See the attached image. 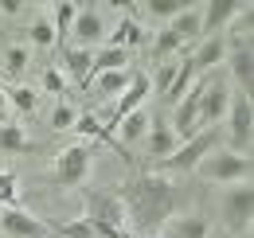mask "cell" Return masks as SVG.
Returning <instances> with one entry per match:
<instances>
[{
	"mask_svg": "<svg viewBox=\"0 0 254 238\" xmlns=\"http://www.w3.org/2000/svg\"><path fill=\"white\" fill-rule=\"evenodd\" d=\"M122 203H126L129 227L137 235H157L176 211V183L160 172H141L126 183Z\"/></svg>",
	"mask_w": 254,
	"mask_h": 238,
	"instance_id": "6da1fadb",
	"label": "cell"
},
{
	"mask_svg": "<svg viewBox=\"0 0 254 238\" xmlns=\"http://www.w3.org/2000/svg\"><path fill=\"white\" fill-rule=\"evenodd\" d=\"M195 172H199V179H207V183H227V187L231 183H251V156L215 149L195 164Z\"/></svg>",
	"mask_w": 254,
	"mask_h": 238,
	"instance_id": "7a4b0ae2",
	"label": "cell"
},
{
	"mask_svg": "<svg viewBox=\"0 0 254 238\" xmlns=\"http://www.w3.org/2000/svg\"><path fill=\"white\" fill-rule=\"evenodd\" d=\"M251 219H254V187L231 183L223 195V227L231 231V238H251Z\"/></svg>",
	"mask_w": 254,
	"mask_h": 238,
	"instance_id": "3957f363",
	"label": "cell"
},
{
	"mask_svg": "<svg viewBox=\"0 0 254 238\" xmlns=\"http://www.w3.org/2000/svg\"><path fill=\"white\" fill-rule=\"evenodd\" d=\"M251 137H254V106L247 94H231V106H227V141L239 156H251Z\"/></svg>",
	"mask_w": 254,
	"mask_h": 238,
	"instance_id": "277c9868",
	"label": "cell"
},
{
	"mask_svg": "<svg viewBox=\"0 0 254 238\" xmlns=\"http://www.w3.org/2000/svg\"><path fill=\"white\" fill-rule=\"evenodd\" d=\"M86 215L82 219H90L98 227H110V231H118V235H129V219H126V203H122V195H114V191H86Z\"/></svg>",
	"mask_w": 254,
	"mask_h": 238,
	"instance_id": "5b68a950",
	"label": "cell"
},
{
	"mask_svg": "<svg viewBox=\"0 0 254 238\" xmlns=\"http://www.w3.org/2000/svg\"><path fill=\"white\" fill-rule=\"evenodd\" d=\"M90 164H94L90 145H70V149H63L55 156L51 179H55L59 187H78V183H86V176H90Z\"/></svg>",
	"mask_w": 254,
	"mask_h": 238,
	"instance_id": "8992f818",
	"label": "cell"
},
{
	"mask_svg": "<svg viewBox=\"0 0 254 238\" xmlns=\"http://www.w3.org/2000/svg\"><path fill=\"white\" fill-rule=\"evenodd\" d=\"M207 152H215V129H199L195 137L180 141V149L172 152L168 160H160V176H168V172H195V164Z\"/></svg>",
	"mask_w": 254,
	"mask_h": 238,
	"instance_id": "52a82bcc",
	"label": "cell"
},
{
	"mask_svg": "<svg viewBox=\"0 0 254 238\" xmlns=\"http://www.w3.org/2000/svg\"><path fill=\"white\" fill-rule=\"evenodd\" d=\"M231 106V86L219 74H203V94H199V129H215L227 118Z\"/></svg>",
	"mask_w": 254,
	"mask_h": 238,
	"instance_id": "ba28073f",
	"label": "cell"
},
{
	"mask_svg": "<svg viewBox=\"0 0 254 238\" xmlns=\"http://www.w3.org/2000/svg\"><path fill=\"white\" fill-rule=\"evenodd\" d=\"M0 231L8 238H47L51 235V227L24 207H4L0 211Z\"/></svg>",
	"mask_w": 254,
	"mask_h": 238,
	"instance_id": "9c48e42d",
	"label": "cell"
},
{
	"mask_svg": "<svg viewBox=\"0 0 254 238\" xmlns=\"http://www.w3.org/2000/svg\"><path fill=\"white\" fill-rule=\"evenodd\" d=\"M70 39H74V47H86V51H94L98 43H106V20H102V12L98 8H78L74 24H70Z\"/></svg>",
	"mask_w": 254,
	"mask_h": 238,
	"instance_id": "30bf717a",
	"label": "cell"
},
{
	"mask_svg": "<svg viewBox=\"0 0 254 238\" xmlns=\"http://www.w3.org/2000/svg\"><path fill=\"white\" fill-rule=\"evenodd\" d=\"M239 0H211V4H203L199 8V16H203V24H199V39H211V35H223L227 24L239 16Z\"/></svg>",
	"mask_w": 254,
	"mask_h": 238,
	"instance_id": "8fae6325",
	"label": "cell"
},
{
	"mask_svg": "<svg viewBox=\"0 0 254 238\" xmlns=\"http://www.w3.org/2000/svg\"><path fill=\"white\" fill-rule=\"evenodd\" d=\"M149 90H153V86H149V78H145V74H133V78H129V86L118 94V106H114V114H110V125H106V133H114V125L126 118V114L141 110V106H145V98H149Z\"/></svg>",
	"mask_w": 254,
	"mask_h": 238,
	"instance_id": "7c38bea8",
	"label": "cell"
},
{
	"mask_svg": "<svg viewBox=\"0 0 254 238\" xmlns=\"http://www.w3.org/2000/svg\"><path fill=\"white\" fill-rule=\"evenodd\" d=\"M227 59V43H223V35H211V39H203L199 47H195V55H188L191 70H195V78L199 74H215V66Z\"/></svg>",
	"mask_w": 254,
	"mask_h": 238,
	"instance_id": "4fadbf2b",
	"label": "cell"
},
{
	"mask_svg": "<svg viewBox=\"0 0 254 238\" xmlns=\"http://www.w3.org/2000/svg\"><path fill=\"white\" fill-rule=\"evenodd\" d=\"M227 70H231V78L239 82V90L251 98V86H254V51L251 47H227Z\"/></svg>",
	"mask_w": 254,
	"mask_h": 238,
	"instance_id": "5bb4252c",
	"label": "cell"
},
{
	"mask_svg": "<svg viewBox=\"0 0 254 238\" xmlns=\"http://www.w3.org/2000/svg\"><path fill=\"white\" fill-rule=\"evenodd\" d=\"M145 145H149V156L160 164V160H168L172 152L180 149V137L172 133V125H168V121H153V125H149V133H145Z\"/></svg>",
	"mask_w": 254,
	"mask_h": 238,
	"instance_id": "9a60e30c",
	"label": "cell"
},
{
	"mask_svg": "<svg viewBox=\"0 0 254 238\" xmlns=\"http://www.w3.org/2000/svg\"><path fill=\"white\" fill-rule=\"evenodd\" d=\"M63 70L78 82V86H90V62H94V51L86 47H63Z\"/></svg>",
	"mask_w": 254,
	"mask_h": 238,
	"instance_id": "2e32d148",
	"label": "cell"
},
{
	"mask_svg": "<svg viewBox=\"0 0 254 238\" xmlns=\"http://www.w3.org/2000/svg\"><path fill=\"white\" fill-rule=\"evenodd\" d=\"M199 24H203V16H199V8H184L180 16H172L168 20V31L180 39V47H188L199 39Z\"/></svg>",
	"mask_w": 254,
	"mask_h": 238,
	"instance_id": "e0dca14e",
	"label": "cell"
},
{
	"mask_svg": "<svg viewBox=\"0 0 254 238\" xmlns=\"http://www.w3.org/2000/svg\"><path fill=\"white\" fill-rule=\"evenodd\" d=\"M145 43V28L133 20V16H122V24L106 35V47H122V51H129V47H141Z\"/></svg>",
	"mask_w": 254,
	"mask_h": 238,
	"instance_id": "ac0fdd59",
	"label": "cell"
},
{
	"mask_svg": "<svg viewBox=\"0 0 254 238\" xmlns=\"http://www.w3.org/2000/svg\"><path fill=\"white\" fill-rule=\"evenodd\" d=\"M149 125H153V118H149V110L141 106V110H133V114H126V118L118 121L114 129L122 133V141L118 145H129V141H141L145 133H149Z\"/></svg>",
	"mask_w": 254,
	"mask_h": 238,
	"instance_id": "d6986e66",
	"label": "cell"
},
{
	"mask_svg": "<svg viewBox=\"0 0 254 238\" xmlns=\"http://www.w3.org/2000/svg\"><path fill=\"white\" fill-rule=\"evenodd\" d=\"M106 70H129V51H122V47H98L94 62H90V78L106 74Z\"/></svg>",
	"mask_w": 254,
	"mask_h": 238,
	"instance_id": "ffe728a7",
	"label": "cell"
},
{
	"mask_svg": "<svg viewBox=\"0 0 254 238\" xmlns=\"http://www.w3.org/2000/svg\"><path fill=\"white\" fill-rule=\"evenodd\" d=\"M207 235H211V227L203 215H180L172 223V238H207Z\"/></svg>",
	"mask_w": 254,
	"mask_h": 238,
	"instance_id": "44dd1931",
	"label": "cell"
},
{
	"mask_svg": "<svg viewBox=\"0 0 254 238\" xmlns=\"http://www.w3.org/2000/svg\"><path fill=\"white\" fill-rule=\"evenodd\" d=\"M70 129H74L78 137H102V141H110L114 149H122V145L114 141V133H106V125H102V121H98L94 114H78V118H74V125H70Z\"/></svg>",
	"mask_w": 254,
	"mask_h": 238,
	"instance_id": "7402d4cb",
	"label": "cell"
},
{
	"mask_svg": "<svg viewBox=\"0 0 254 238\" xmlns=\"http://www.w3.org/2000/svg\"><path fill=\"white\" fill-rule=\"evenodd\" d=\"M0 152H32V141L20 125H0Z\"/></svg>",
	"mask_w": 254,
	"mask_h": 238,
	"instance_id": "603a6c76",
	"label": "cell"
},
{
	"mask_svg": "<svg viewBox=\"0 0 254 238\" xmlns=\"http://www.w3.org/2000/svg\"><path fill=\"white\" fill-rule=\"evenodd\" d=\"M74 16H78V4H55V12H51V28H55V39H66L70 35V24H74Z\"/></svg>",
	"mask_w": 254,
	"mask_h": 238,
	"instance_id": "cb8c5ba5",
	"label": "cell"
},
{
	"mask_svg": "<svg viewBox=\"0 0 254 238\" xmlns=\"http://www.w3.org/2000/svg\"><path fill=\"white\" fill-rule=\"evenodd\" d=\"M133 78V70H106V74H94V86L98 94H122Z\"/></svg>",
	"mask_w": 254,
	"mask_h": 238,
	"instance_id": "d4e9b609",
	"label": "cell"
},
{
	"mask_svg": "<svg viewBox=\"0 0 254 238\" xmlns=\"http://www.w3.org/2000/svg\"><path fill=\"white\" fill-rule=\"evenodd\" d=\"M4 94H8V110H16V114H32L35 102H39V94L32 86H12V90H4Z\"/></svg>",
	"mask_w": 254,
	"mask_h": 238,
	"instance_id": "484cf974",
	"label": "cell"
},
{
	"mask_svg": "<svg viewBox=\"0 0 254 238\" xmlns=\"http://www.w3.org/2000/svg\"><path fill=\"white\" fill-rule=\"evenodd\" d=\"M4 70H8L12 78H20V74L28 70V47H20V43L8 47V51H4Z\"/></svg>",
	"mask_w": 254,
	"mask_h": 238,
	"instance_id": "4316f807",
	"label": "cell"
},
{
	"mask_svg": "<svg viewBox=\"0 0 254 238\" xmlns=\"http://www.w3.org/2000/svg\"><path fill=\"white\" fill-rule=\"evenodd\" d=\"M59 238H98V231L90 219H70V223L59 227Z\"/></svg>",
	"mask_w": 254,
	"mask_h": 238,
	"instance_id": "83f0119b",
	"label": "cell"
},
{
	"mask_svg": "<svg viewBox=\"0 0 254 238\" xmlns=\"http://www.w3.org/2000/svg\"><path fill=\"white\" fill-rule=\"evenodd\" d=\"M28 35H32L35 47H55V43H59V39H55V28H51V20H35Z\"/></svg>",
	"mask_w": 254,
	"mask_h": 238,
	"instance_id": "f1b7e54d",
	"label": "cell"
},
{
	"mask_svg": "<svg viewBox=\"0 0 254 238\" xmlns=\"http://www.w3.org/2000/svg\"><path fill=\"white\" fill-rule=\"evenodd\" d=\"M149 8V16H160V20H172V16H180L188 4H180V0H149L145 4Z\"/></svg>",
	"mask_w": 254,
	"mask_h": 238,
	"instance_id": "f546056e",
	"label": "cell"
},
{
	"mask_svg": "<svg viewBox=\"0 0 254 238\" xmlns=\"http://www.w3.org/2000/svg\"><path fill=\"white\" fill-rule=\"evenodd\" d=\"M172 51H184V47H180V39H176L172 31L164 28L157 39H153V55H157V59H164V55H172Z\"/></svg>",
	"mask_w": 254,
	"mask_h": 238,
	"instance_id": "4dcf8cb0",
	"label": "cell"
},
{
	"mask_svg": "<svg viewBox=\"0 0 254 238\" xmlns=\"http://www.w3.org/2000/svg\"><path fill=\"white\" fill-rule=\"evenodd\" d=\"M176 70H180V62H164V66L157 70V78H153L149 86H153L160 98H164V94H168V86H172V78H176Z\"/></svg>",
	"mask_w": 254,
	"mask_h": 238,
	"instance_id": "1f68e13d",
	"label": "cell"
},
{
	"mask_svg": "<svg viewBox=\"0 0 254 238\" xmlns=\"http://www.w3.org/2000/svg\"><path fill=\"white\" fill-rule=\"evenodd\" d=\"M43 90H47V94H63L66 90V74L55 70V66H47V70H43Z\"/></svg>",
	"mask_w": 254,
	"mask_h": 238,
	"instance_id": "d6a6232c",
	"label": "cell"
},
{
	"mask_svg": "<svg viewBox=\"0 0 254 238\" xmlns=\"http://www.w3.org/2000/svg\"><path fill=\"white\" fill-rule=\"evenodd\" d=\"M0 203L16 207V176L12 172H0Z\"/></svg>",
	"mask_w": 254,
	"mask_h": 238,
	"instance_id": "836d02e7",
	"label": "cell"
},
{
	"mask_svg": "<svg viewBox=\"0 0 254 238\" xmlns=\"http://www.w3.org/2000/svg\"><path fill=\"white\" fill-rule=\"evenodd\" d=\"M74 118H78V114H74L70 106H63V102H59V106H55V114H51V129H70V125H74Z\"/></svg>",
	"mask_w": 254,
	"mask_h": 238,
	"instance_id": "e575fe53",
	"label": "cell"
},
{
	"mask_svg": "<svg viewBox=\"0 0 254 238\" xmlns=\"http://www.w3.org/2000/svg\"><path fill=\"white\" fill-rule=\"evenodd\" d=\"M0 12H4V16H16V12H24V4H16V0H0Z\"/></svg>",
	"mask_w": 254,
	"mask_h": 238,
	"instance_id": "d590c367",
	"label": "cell"
},
{
	"mask_svg": "<svg viewBox=\"0 0 254 238\" xmlns=\"http://www.w3.org/2000/svg\"><path fill=\"white\" fill-rule=\"evenodd\" d=\"M8 114V94H4V86H0V118Z\"/></svg>",
	"mask_w": 254,
	"mask_h": 238,
	"instance_id": "8d00e7d4",
	"label": "cell"
},
{
	"mask_svg": "<svg viewBox=\"0 0 254 238\" xmlns=\"http://www.w3.org/2000/svg\"><path fill=\"white\" fill-rule=\"evenodd\" d=\"M145 238H168V235H145Z\"/></svg>",
	"mask_w": 254,
	"mask_h": 238,
	"instance_id": "74e56055",
	"label": "cell"
}]
</instances>
